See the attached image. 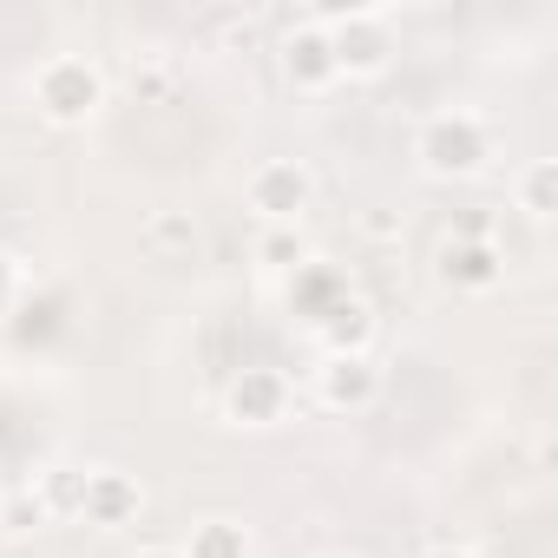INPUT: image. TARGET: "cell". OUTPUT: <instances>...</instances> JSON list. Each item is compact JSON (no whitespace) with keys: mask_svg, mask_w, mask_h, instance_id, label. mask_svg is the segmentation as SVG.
I'll return each instance as SVG.
<instances>
[{"mask_svg":"<svg viewBox=\"0 0 558 558\" xmlns=\"http://www.w3.org/2000/svg\"><path fill=\"white\" fill-rule=\"evenodd\" d=\"M223 408H230V421H243V427H276V421L290 414V381L276 375V368H243V375L230 381Z\"/></svg>","mask_w":558,"mask_h":558,"instance_id":"5b68a950","label":"cell"},{"mask_svg":"<svg viewBox=\"0 0 558 558\" xmlns=\"http://www.w3.org/2000/svg\"><path fill=\"white\" fill-rule=\"evenodd\" d=\"M499 276H506V256H499L486 236H453V243L440 250V283L460 290V296H486Z\"/></svg>","mask_w":558,"mask_h":558,"instance_id":"52a82bcc","label":"cell"},{"mask_svg":"<svg viewBox=\"0 0 558 558\" xmlns=\"http://www.w3.org/2000/svg\"><path fill=\"white\" fill-rule=\"evenodd\" d=\"M316 27L329 34L336 73H349V80H375V73H388V60H395V34H388V21H381L375 8H323Z\"/></svg>","mask_w":558,"mask_h":558,"instance_id":"7a4b0ae2","label":"cell"},{"mask_svg":"<svg viewBox=\"0 0 558 558\" xmlns=\"http://www.w3.org/2000/svg\"><path fill=\"white\" fill-rule=\"evenodd\" d=\"M316 395L329 401V408H368L375 395H381V368L368 362V355H323V368H316Z\"/></svg>","mask_w":558,"mask_h":558,"instance_id":"9c48e42d","label":"cell"},{"mask_svg":"<svg viewBox=\"0 0 558 558\" xmlns=\"http://www.w3.org/2000/svg\"><path fill=\"white\" fill-rule=\"evenodd\" d=\"M14 283H21V276H14V263H8V256H0V310H8V303H14Z\"/></svg>","mask_w":558,"mask_h":558,"instance_id":"d6986e66","label":"cell"},{"mask_svg":"<svg viewBox=\"0 0 558 558\" xmlns=\"http://www.w3.org/2000/svg\"><path fill=\"white\" fill-rule=\"evenodd\" d=\"M316 336H323V355H368V342H375V310H368L362 296H342V303L316 323Z\"/></svg>","mask_w":558,"mask_h":558,"instance_id":"30bf717a","label":"cell"},{"mask_svg":"<svg viewBox=\"0 0 558 558\" xmlns=\"http://www.w3.org/2000/svg\"><path fill=\"white\" fill-rule=\"evenodd\" d=\"M414 158L427 178H473L493 158V132L480 112H434L414 138Z\"/></svg>","mask_w":558,"mask_h":558,"instance_id":"6da1fadb","label":"cell"},{"mask_svg":"<svg viewBox=\"0 0 558 558\" xmlns=\"http://www.w3.org/2000/svg\"><path fill=\"white\" fill-rule=\"evenodd\" d=\"M519 210H525V217H551V210H558V165H551V158H532V165L519 171Z\"/></svg>","mask_w":558,"mask_h":558,"instance_id":"5bb4252c","label":"cell"},{"mask_svg":"<svg viewBox=\"0 0 558 558\" xmlns=\"http://www.w3.org/2000/svg\"><path fill=\"white\" fill-rule=\"evenodd\" d=\"M138 506H145V493H138V480H132V473H119V466L86 473V499H80V519H86V525L119 532V525H132V519H138Z\"/></svg>","mask_w":558,"mask_h":558,"instance_id":"8992f818","label":"cell"},{"mask_svg":"<svg viewBox=\"0 0 558 558\" xmlns=\"http://www.w3.org/2000/svg\"><path fill=\"white\" fill-rule=\"evenodd\" d=\"M336 558H349V551H336Z\"/></svg>","mask_w":558,"mask_h":558,"instance_id":"7402d4cb","label":"cell"},{"mask_svg":"<svg viewBox=\"0 0 558 558\" xmlns=\"http://www.w3.org/2000/svg\"><path fill=\"white\" fill-rule=\"evenodd\" d=\"M34 493H40L47 512H80V499H86V473H73V466H47V480H40Z\"/></svg>","mask_w":558,"mask_h":558,"instance_id":"2e32d148","label":"cell"},{"mask_svg":"<svg viewBox=\"0 0 558 558\" xmlns=\"http://www.w3.org/2000/svg\"><path fill=\"white\" fill-rule=\"evenodd\" d=\"M34 106H40L53 125H86V119L106 106V80H99L93 60L60 53V60H47V66L34 73Z\"/></svg>","mask_w":558,"mask_h":558,"instance_id":"3957f363","label":"cell"},{"mask_svg":"<svg viewBox=\"0 0 558 558\" xmlns=\"http://www.w3.org/2000/svg\"><path fill=\"white\" fill-rule=\"evenodd\" d=\"M197 243V230H191V217H178V210H165V217H151V250H191Z\"/></svg>","mask_w":558,"mask_h":558,"instance_id":"e0dca14e","label":"cell"},{"mask_svg":"<svg viewBox=\"0 0 558 558\" xmlns=\"http://www.w3.org/2000/svg\"><path fill=\"white\" fill-rule=\"evenodd\" d=\"M421 558H473V551H466V545H427Z\"/></svg>","mask_w":558,"mask_h":558,"instance_id":"ffe728a7","label":"cell"},{"mask_svg":"<svg viewBox=\"0 0 558 558\" xmlns=\"http://www.w3.org/2000/svg\"><path fill=\"white\" fill-rule=\"evenodd\" d=\"M243 197H250V210H256L263 223H296V217L310 210V197H316V178H310V165H296V158H269V165L250 171Z\"/></svg>","mask_w":558,"mask_h":558,"instance_id":"277c9868","label":"cell"},{"mask_svg":"<svg viewBox=\"0 0 558 558\" xmlns=\"http://www.w3.org/2000/svg\"><path fill=\"white\" fill-rule=\"evenodd\" d=\"M342 296H349V283H342V269H329V263H303V269L290 276V310H296L303 323H323Z\"/></svg>","mask_w":558,"mask_h":558,"instance_id":"8fae6325","label":"cell"},{"mask_svg":"<svg viewBox=\"0 0 558 558\" xmlns=\"http://www.w3.org/2000/svg\"><path fill=\"white\" fill-rule=\"evenodd\" d=\"M184 558H250V532L230 519H204L184 545Z\"/></svg>","mask_w":558,"mask_h":558,"instance_id":"4fadbf2b","label":"cell"},{"mask_svg":"<svg viewBox=\"0 0 558 558\" xmlns=\"http://www.w3.org/2000/svg\"><path fill=\"white\" fill-rule=\"evenodd\" d=\"M283 73L296 93H329L342 73H336V53H329V34L316 21H296L290 40H283Z\"/></svg>","mask_w":558,"mask_h":558,"instance_id":"ba28073f","label":"cell"},{"mask_svg":"<svg viewBox=\"0 0 558 558\" xmlns=\"http://www.w3.org/2000/svg\"><path fill=\"white\" fill-rule=\"evenodd\" d=\"M138 558H184L178 545H151V551H138Z\"/></svg>","mask_w":558,"mask_h":558,"instance_id":"44dd1931","label":"cell"},{"mask_svg":"<svg viewBox=\"0 0 558 558\" xmlns=\"http://www.w3.org/2000/svg\"><path fill=\"white\" fill-rule=\"evenodd\" d=\"M256 263H269V269L296 276V269L310 263V243H303V230H296V223H269V230L256 236Z\"/></svg>","mask_w":558,"mask_h":558,"instance_id":"7c38bea8","label":"cell"},{"mask_svg":"<svg viewBox=\"0 0 558 558\" xmlns=\"http://www.w3.org/2000/svg\"><path fill=\"white\" fill-rule=\"evenodd\" d=\"M47 519H53V512L40 506V493H34V486L0 493V532H14V538H21V532H40Z\"/></svg>","mask_w":558,"mask_h":558,"instance_id":"9a60e30c","label":"cell"},{"mask_svg":"<svg viewBox=\"0 0 558 558\" xmlns=\"http://www.w3.org/2000/svg\"><path fill=\"white\" fill-rule=\"evenodd\" d=\"M165 86H171V80H165L158 66H151V73H132V93H138V99H158Z\"/></svg>","mask_w":558,"mask_h":558,"instance_id":"ac0fdd59","label":"cell"}]
</instances>
